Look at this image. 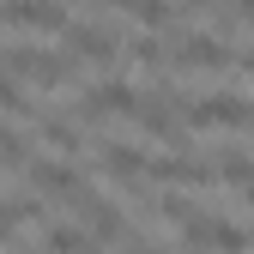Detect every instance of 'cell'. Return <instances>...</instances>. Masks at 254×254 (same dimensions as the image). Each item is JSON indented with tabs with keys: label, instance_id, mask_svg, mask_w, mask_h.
Masks as SVG:
<instances>
[{
	"label": "cell",
	"instance_id": "6da1fadb",
	"mask_svg": "<svg viewBox=\"0 0 254 254\" xmlns=\"http://www.w3.org/2000/svg\"><path fill=\"white\" fill-rule=\"evenodd\" d=\"M0 73L30 79V85H43V91H61V85H73V79H79V61H73V55L30 49V43H12V49H0Z\"/></svg>",
	"mask_w": 254,
	"mask_h": 254
},
{
	"label": "cell",
	"instance_id": "7a4b0ae2",
	"mask_svg": "<svg viewBox=\"0 0 254 254\" xmlns=\"http://www.w3.org/2000/svg\"><path fill=\"white\" fill-rule=\"evenodd\" d=\"M24 176L37 182V194H49V200H67V206L85 194L79 164H73V157H61V151H55V157H30V164H24Z\"/></svg>",
	"mask_w": 254,
	"mask_h": 254
},
{
	"label": "cell",
	"instance_id": "3957f363",
	"mask_svg": "<svg viewBox=\"0 0 254 254\" xmlns=\"http://www.w3.org/2000/svg\"><path fill=\"white\" fill-rule=\"evenodd\" d=\"M182 248L188 254H242L248 248V236L236 230V224H224V218H194V224H182Z\"/></svg>",
	"mask_w": 254,
	"mask_h": 254
},
{
	"label": "cell",
	"instance_id": "277c9868",
	"mask_svg": "<svg viewBox=\"0 0 254 254\" xmlns=\"http://www.w3.org/2000/svg\"><path fill=\"white\" fill-rule=\"evenodd\" d=\"M61 37H67V55L79 61V67H85V61H91V67H109V61H121V37H115L109 24H67Z\"/></svg>",
	"mask_w": 254,
	"mask_h": 254
},
{
	"label": "cell",
	"instance_id": "5b68a950",
	"mask_svg": "<svg viewBox=\"0 0 254 254\" xmlns=\"http://www.w3.org/2000/svg\"><path fill=\"white\" fill-rule=\"evenodd\" d=\"M97 164H103V176H109L115 188H127V194H139V188L151 182V157H145L139 145H121V139H109V145L97 151Z\"/></svg>",
	"mask_w": 254,
	"mask_h": 254
},
{
	"label": "cell",
	"instance_id": "8992f818",
	"mask_svg": "<svg viewBox=\"0 0 254 254\" xmlns=\"http://www.w3.org/2000/svg\"><path fill=\"white\" fill-rule=\"evenodd\" d=\"M0 24H12V30H67V6L61 0H0Z\"/></svg>",
	"mask_w": 254,
	"mask_h": 254
},
{
	"label": "cell",
	"instance_id": "52a82bcc",
	"mask_svg": "<svg viewBox=\"0 0 254 254\" xmlns=\"http://www.w3.org/2000/svg\"><path fill=\"white\" fill-rule=\"evenodd\" d=\"M91 121H109V115H139V91L127 85V79H103V85H91L85 91V103H79Z\"/></svg>",
	"mask_w": 254,
	"mask_h": 254
},
{
	"label": "cell",
	"instance_id": "ba28073f",
	"mask_svg": "<svg viewBox=\"0 0 254 254\" xmlns=\"http://www.w3.org/2000/svg\"><path fill=\"white\" fill-rule=\"evenodd\" d=\"M230 61H236V55L218 43V37H206V30H194V37L176 43V67H188V73H224Z\"/></svg>",
	"mask_w": 254,
	"mask_h": 254
},
{
	"label": "cell",
	"instance_id": "9c48e42d",
	"mask_svg": "<svg viewBox=\"0 0 254 254\" xmlns=\"http://www.w3.org/2000/svg\"><path fill=\"white\" fill-rule=\"evenodd\" d=\"M151 182L164 188H212L218 182V164H200V157H151Z\"/></svg>",
	"mask_w": 254,
	"mask_h": 254
},
{
	"label": "cell",
	"instance_id": "30bf717a",
	"mask_svg": "<svg viewBox=\"0 0 254 254\" xmlns=\"http://www.w3.org/2000/svg\"><path fill=\"white\" fill-rule=\"evenodd\" d=\"M188 121L194 127H254V103H242V97H200V103H188Z\"/></svg>",
	"mask_w": 254,
	"mask_h": 254
},
{
	"label": "cell",
	"instance_id": "8fae6325",
	"mask_svg": "<svg viewBox=\"0 0 254 254\" xmlns=\"http://www.w3.org/2000/svg\"><path fill=\"white\" fill-rule=\"evenodd\" d=\"M43 254H103V236L91 224H49L43 230Z\"/></svg>",
	"mask_w": 254,
	"mask_h": 254
},
{
	"label": "cell",
	"instance_id": "7c38bea8",
	"mask_svg": "<svg viewBox=\"0 0 254 254\" xmlns=\"http://www.w3.org/2000/svg\"><path fill=\"white\" fill-rule=\"evenodd\" d=\"M103 6H115L121 18H139V24H151V30L176 18V6H170V0H103Z\"/></svg>",
	"mask_w": 254,
	"mask_h": 254
},
{
	"label": "cell",
	"instance_id": "4fadbf2b",
	"mask_svg": "<svg viewBox=\"0 0 254 254\" xmlns=\"http://www.w3.org/2000/svg\"><path fill=\"white\" fill-rule=\"evenodd\" d=\"M43 139H49L61 157H79V145H85V133H79L73 121H61V115H49V121H43Z\"/></svg>",
	"mask_w": 254,
	"mask_h": 254
},
{
	"label": "cell",
	"instance_id": "5bb4252c",
	"mask_svg": "<svg viewBox=\"0 0 254 254\" xmlns=\"http://www.w3.org/2000/svg\"><path fill=\"white\" fill-rule=\"evenodd\" d=\"M248 176H254V157H248V151H218V182L242 188Z\"/></svg>",
	"mask_w": 254,
	"mask_h": 254
},
{
	"label": "cell",
	"instance_id": "9a60e30c",
	"mask_svg": "<svg viewBox=\"0 0 254 254\" xmlns=\"http://www.w3.org/2000/svg\"><path fill=\"white\" fill-rule=\"evenodd\" d=\"M24 218H30V206H18V200H0V248L18 236V224H24Z\"/></svg>",
	"mask_w": 254,
	"mask_h": 254
},
{
	"label": "cell",
	"instance_id": "2e32d148",
	"mask_svg": "<svg viewBox=\"0 0 254 254\" xmlns=\"http://www.w3.org/2000/svg\"><path fill=\"white\" fill-rule=\"evenodd\" d=\"M242 73H248V79H254V55H242Z\"/></svg>",
	"mask_w": 254,
	"mask_h": 254
}]
</instances>
